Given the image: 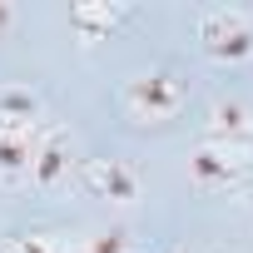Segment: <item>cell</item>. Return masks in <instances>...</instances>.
Here are the masks:
<instances>
[{"instance_id":"cell-1","label":"cell","mask_w":253,"mask_h":253,"mask_svg":"<svg viewBox=\"0 0 253 253\" xmlns=\"http://www.w3.org/2000/svg\"><path fill=\"white\" fill-rule=\"evenodd\" d=\"M184 109V80L174 70H144L124 80V114L139 124H164Z\"/></svg>"},{"instance_id":"cell-2","label":"cell","mask_w":253,"mask_h":253,"mask_svg":"<svg viewBox=\"0 0 253 253\" xmlns=\"http://www.w3.org/2000/svg\"><path fill=\"white\" fill-rule=\"evenodd\" d=\"M199 45L209 60H223V65H238L253 55V20L248 10H228V5H213L199 15Z\"/></svg>"},{"instance_id":"cell-3","label":"cell","mask_w":253,"mask_h":253,"mask_svg":"<svg viewBox=\"0 0 253 253\" xmlns=\"http://www.w3.org/2000/svg\"><path fill=\"white\" fill-rule=\"evenodd\" d=\"M80 179H84V189L94 199H114V204L139 199V174L124 164V159H84Z\"/></svg>"},{"instance_id":"cell-4","label":"cell","mask_w":253,"mask_h":253,"mask_svg":"<svg viewBox=\"0 0 253 253\" xmlns=\"http://www.w3.org/2000/svg\"><path fill=\"white\" fill-rule=\"evenodd\" d=\"M238 149H228V144H204L194 159H189V179L204 189V194H213V189H228L233 179H238Z\"/></svg>"},{"instance_id":"cell-5","label":"cell","mask_w":253,"mask_h":253,"mask_svg":"<svg viewBox=\"0 0 253 253\" xmlns=\"http://www.w3.org/2000/svg\"><path fill=\"white\" fill-rule=\"evenodd\" d=\"M243 139H253V109L243 99H213L209 104V144L238 149Z\"/></svg>"},{"instance_id":"cell-6","label":"cell","mask_w":253,"mask_h":253,"mask_svg":"<svg viewBox=\"0 0 253 253\" xmlns=\"http://www.w3.org/2000/svg\"><path fill=\"white\" fill-rule=\"evenodd\" d=\"M65 174H70V144H65V134H45V139L35 144L30 184H35V189H55Z\"/></svg>"},{"instance_id":"cell-7","label":"cell","mask_w":253,"mask_h":253,"mask_svg":"<svg viewBox=\"0 0 253 253\" xmlns=\"http://www.w3.org/2000/svg\"><path fill=\"white\" fill-rule=\"evenodd\" d=\"M35 119H40V99H35L25 84H5V89H0V129L30 134Z\"/></svg>"},{"instance_id":"cell-8","label":"cell","mask_w":253,"mask_h":253,"mask_svg":"<svg viewBox=\"0 0 253 253\" xmlns=\"http://www.w3.org/2000/svg\"><path fill=\"white\" fill-rule=\"evenodd\" d=\"M30 164H35V139L0 129V184H10V189L25 184L30 179Z\"/></svg>"},{"instance_id":"cell-9","label":"cell","mask_w":253,"mask_h":253,"mask_svg":"<svg viewBox=\"0 0 253 253\" xmlns=\"http://www.w3.org/2000/svg\"><path fill=\"white\" fill-rule=\"evenodd\" d=\"M119 20H129V5H75V10H70V25H75L84 40L109 35Z\"/></svg>"},{"instance_id":"cell-10","label":"cell","mask_w":253,"mask_h":253,"mask_svg":"<svg viewBox=\"0 0 253 253\" xmlns=\"http://www.w3.org/2000/svg\"><path fill=\"white\" fill-rule=\"evenodd\" d=\"M84 253H129V228H104L84 238Z\"/></svg>"},{"instance_id":"cell-11","label":"cell","mask_w":253,"mask_h":253,"mask_svg":"<svg viewBox=\"0 0 253 253\" xmlns=\"http://www.w3.org/2000/svg\"><path fill=\"white\" fill-rule=\"evenodd\" d=\"M0 253H60L45 233H15V238H5L0 243Z\"/></svg>"},{"instance_id":"cell-12","label":"cell","mask_w":253,"mask_h":253,"mask_svg":"<svg viewBox=\"0 0 253 253\" xmlns=\"http://www.w3.org/2000/svg\"><path fill=\"white\" fill-rule=\"evenodd\" d=\"M15 25V5H10V0H0V35H5Z\"/></svg>"}]
</instances>
